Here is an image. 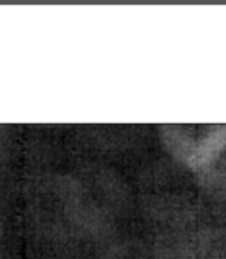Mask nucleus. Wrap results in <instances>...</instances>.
Wrapping results in <instances>:
<instances>
[]
</instances>
